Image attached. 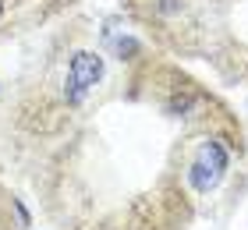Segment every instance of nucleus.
Masks as SVG:
<instances>
[{"label": "nucleus", "mask_w": 248, "mask_h": 230, "mask_svg": "<svg viewBox=\"0 0 248 230\" xmlns=\"http://www.w3.org/2000/svg\"><path fill=\"white\" fill-rule=\"evenodd\" d=\"M78 0H0V43L18 39L21 32L43 29L46 21L61 18Z\"/></svg>", "instance_id": "4"}, {"label": "nucleus", "mask_w": 248, "mask_h": 230, "mask_svg": "<svg viewBox=\"0 0 248 230\" xmlns=\"http://www.w3.org/2000/svg\"><path fill=\"white\" fill-rule=\"evenodd\" d=\"M0 230H32V216L25 209V202L11 188L4 159H0Z\"/></svg>", "instance_id": "5"}, {"label": "nucleus", "mask_w": 248, "mask_h": 230, "mask_svg": "<svg viewBox=\"0 0 248 230\" xmlns=\"http://www.w3.org/2000/svg\"><path fill=\"white\" fill-rule=\"evenodd\" d=\"M110 78V53L85 21L61 29L46 53L11 89L0 92V159L15 170L50 149L89 110Z\"/></svg>", "instance_id": "2"}, {"label": "nucleus", "mask_w": 248, "mask_h": 230, "mask_svg": "<svg viewBox=\"0 0 248 230\" xmlns=\"http://www.w3.org/2000/svg\"><path fill=\"white\" fill-rule=\"evenodd\" d=\"M121 64V121H110L103 85L57 142L11 174L53 230H195L223 199L241 195L245 124L149 46Z\"/></svg>", "instance_id": "1"}, {"label": "nucleus", "mask_w": 248, "mask_h": 230, "mask_svg": "<svg viewBox=\"0 0 248 230\" xmlns=\"http://www.w3.org/2000/svg\"><path fill=\"white\" fill-rule=\"evenodd\" d=\"M131 25L153 50L174 61H209L223 50V21L217 0H121Z\"/></svg>", "instance_id": "3"}]
</instances>
